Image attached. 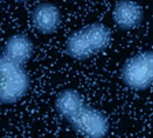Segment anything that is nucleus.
<instances>
[{
	"label": "nucleus",
	"instance_id": "f257e3e1",
	"mask_svg": "<svg viewBox=\"0 0 153 138\" xmlns=\"http://www.w3.org/2000/svg\"><path fill=\"white\" fill-rule=\"evenodd\" d=\"M112 38V32L105 24L91 22L68 35L64 44L65 52L74 61H87L107 50Z\"/></svg>",
	"mask_w": 153,
	"mask_h": 138
},
{
	"label": "nucleus",
	"instance_id": "f03ea898",
	"mask_svg": "<svg viewBox=\"0 0 153 138\" xmlns=\"http://www.w3.org/2000/svg\"><path fill=\"white\" fill-rule=\"evenodd\" d=\"M123 85L130 90H148L153 82V51L147 48L134 54L123 62L120 68Z\"/></svg>",
	"mask_w": 153,
	"mask_h": 138
},
{
	"label": "nucleus",
	"instance_id": "7ed1b4c3",
	"mask_svg": "<svg viewBox=\"0 0 153 138\" xmlns=\"http://www.w3.org/2000/svg\"><path fill=\"white\" fill-rule=\"evenodd\" d=\"M31 78L24 66L16 64L1 55L0 104H13L19 101L31 88Z\"/></svg>",
	"mask_w": 153,
	"mask_h": 138
},
{
	"label": "nucleus",
	"instance_id": "20e7f679",
	"mask_svg": "<svg viewBox=\"0 0 153 138\" xmlns=\"http://www.w3.org/2000/svg\"><path fill=\"white\" fill-rule=\"evenodd\" d=\"M67 122L83 138H105L110 131L107 116L87 102Z\"/></svg>",
	"mask_w": 153,
	"mask_h": 138
},
{
	"label": "nucleus",
	"instance_id": "39448f33",
	"mask_svg": "<svg viewBox=\"0 0 153 138\" xmlns=\"http://www.w3.org/2000/svg\"><path fill=\"white\" fill-rule=\"evenodd\" d=\"M144 20V9L134 0H119L112 9V20L120 31L135 30L143 25Z\"/></svg>",
	"mask_w": 153,
	"mask_h": 138
},
{
	"label": "nucleus",
	"instance_id": "423d86ee",
	"mask_svg": "<svg viewBox=\"0 0 153 138\" xmlns=\"http://www.w3.org/2000/svg\"><path fill=\"white\" fill-rule=\"evenodd\" d=\"M62 13L60 8L52 2L37 4L31 13V23L33 29L44 36L53 35L60 29Z\"/></svg>",
	"mask_w": 153,
	"mask_h": 138
},
{
	"label": "nucleus",
	"instance_id": "0eeeda50",
	"mask_svg": "<svg viewBox=\"0 0 153 138\" xmlns=\"http://www.w3.org/2000/svg\"><path fill=\"white\" fill-rule=\"evenodd\" d=\"M34 51L33 40L28 35L19 33L12 35L6 40L2 55L13 63L24 66L32 58Z\"/></svg>",
	"mask_w": 153,
	"mask_h": 138
},
{
	"label": "nucleus",
	"instance_id": "6e6552de",
	"mask_svg": "<svg viewBox=\"0 0 153 138\" xmlns=\"http://www.w3.org/2000/svg\"><path fill=\"white\" fill-rule=\"evenodd\" d=\"M86 102L83 94L77 89L66 87L56 95L53 107L58 115L67 122Z\"/></svg>",
	"mask_w": 153,
	"mask_h": 138
},
{
	"label": "nucleus",
	"instance_id": "1a4fd4ad",
	"mask_svg": "<svg viewBox=\"0 0 153 138\" xmlns=\"http://www.w3.org/2000/svg\"><path fill=\"white\" fill-rule=\"evenodd\" d=\"M12 1L15 2L16 3H25L31 1V0H12Z\"/></svg>",
	"mask_w": 153,
	"mask_h": 138
},
{
	"label": "nucleus",
	"instance_id": "9d476101",
	"mask_svg": "<svg viewBox=\"0 0 153 138\" xmlns=\"http://www.w3.org/2000/svg\"><path fill=\"white\" fill-rule=\"evenodd\" d=\"M0 64H1V55H0Z\"/></svg>",
	"mask_w": 153,
	"mask_h": 138
}]
</instances>
